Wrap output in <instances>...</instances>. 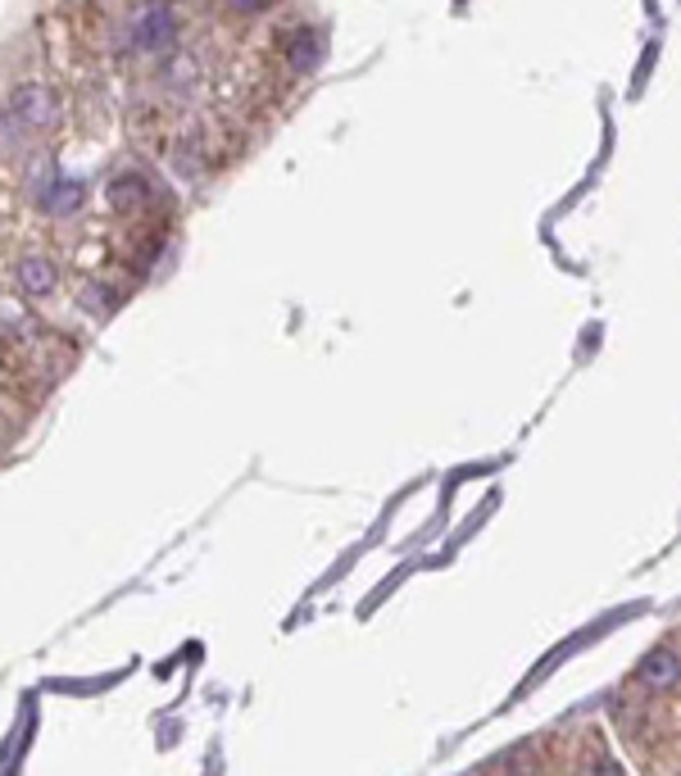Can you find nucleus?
<instances>
[{
  "instance_id": "1",
  "label": "nucleus",
  "mask_w": 681,
  "mask_h": 776,
  "mask_svg": "<svg viewBox=\"0 0 681 776\" xmlns=\"http://www.w3.org/2000/svg\"><path fill=\"white\" fill-rule=\"evenodd\" d=\"M637 682L646 686V691H672L677 682H681V658L668 650V645H654L646 658H641V667H637Z\"/></svg>"
},
{
  "instance_id": "2",
  "label": "nucleus",
  "mask_w": 681,
  "mask_h": 776,
  "mask_svg": "<svg viewBox=\"0 0 681 776\" xmlns=\"http://www.w3.org/2000/svg\"><path fill=\"white\" fill-rule=\"evenodd\" d=\"M577 776H622V767H618L609 754H596L591 763H581V767H577Z\"/></svg>"
}]
</instances>
